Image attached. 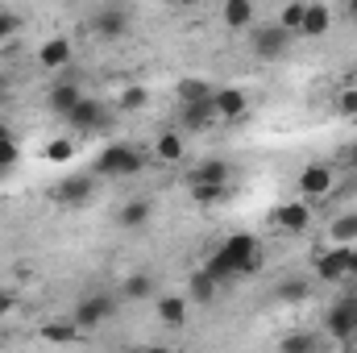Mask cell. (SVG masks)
Wrapping results in <instances>:
<instances>
[{"label": "cell", "instance_id": "8d00e7d4", "mask_svg": "<svg viewBox=\"0 0 357 353\" xmlns=\"http://www.w3.org/2000/svg\"><path fill=\"white\" fill-rule=\"evenodd\" d=\"M13 303H17V299H13V291H0V320L13 312Z\"/></svg>", "mask_w": 357, "mask_h": 353}, {"label": "cell", "instance_id": "836d02e7", "mask_svg": "<svg viewBox=\"0 0 357 353\" xmlns=\"http://www.w3.org/2000/svg\"><path fill=\"white\" fill-rule=\"evenodd\" d=\"M17 158H21L17 142H4V146H0V171H13V167H17Z\"/></svg>", "mask_w": 357, "mask_h": 353}, {"label": "cell", "instance_id": "30bf717a", "mask_svg": "<svg viewBox=\"0 0 357 353\" xmlns=\"http://www.w3.org/2000/svg\"><path fill=\"white\" fill-rule=\"evenodd\" d=\"M91 29H96L100 38H125V33H129V13H125L121 4H104V8H96Z\"/></svg>", "mask_w": 357, "mask_h": 353}, {"label": "cell", "instance_id": "7c38bea8", "mask_svg": "<svg viewBox=\"0 0 357 353\" xmlns=\"http://www.w3.org/2000/svg\"><path fill=\"white\" fill-rule=\"evenodd\" d=\"M212 104H216V117L220 121H241L250 100H245L241 88H220V91H212Z\"/></svg>", "mask_w": 357, "mask_h": 353}, {"label": "cell", "instance_id": "52a82bcc", "mask_svg": "<svg viewBox=\"0 0 357 353\" xmlns=\"http://www.w3.org/2000/svg\"><path fill=\"white\" fill-rule=\"evenodd\" d=\"M333 167L328 163H312V167H303L299 171V195L303 200H324L328 191H333Z\"/></svg>", "mask_w": 357, "mask_h": 353}, {"label": "cell", "instance_id": "8fae6325", "mask_svg": "<svg viewBox=\"0 0 357 353\" xmlns=\"http://www.w3.org/2000/svg\"><path fill=\"white\" fill-rule=\"evenodd\" d=\"M287 42H291V33H282L278 25H262V29L250 33V46H254L258 59H278L287 50Z\"/></svg>", "mask_w": 357, "mask_h": 353}, {"label": "cell", "instance_id": "f546056e", "mask_svg": "<svg viewBox=\"0 0 357 353\" xmlns=\"http://www.w3.org/2000/svg\"><path fill=\"white\" fill-rule=\"evenodd\" d=\"M191 200H195V204H204V208H212V204H220V200H225V187L195 183V187H191Z\"/></svg>", "mask_w": 357, "mask_h": 353}, {"label": "cell", "instance_id": "484cf974", "mask_svg": "<svg viewBox=\"0 0 357 353\" xmlns=\"http://www.w3.org/2000/svg\"><path fill=\"white\" fill-rule=\"evenodd\" d=\"M150 295H154V278H150V274H129L125 287H121V299H129V303L150 299Z\"/></svg>", "mask_w": 357, "mask_h": 353}, {"label": "cell", "instance_id": "d6986e66", "mask_svg": "<svg viewBox=\"0 0 357 353\" xmlns=\"http://www.w3.org/2000/svg\"><path fill=\"white\" fill-rule=\"evenodd\" d=\"M150 216H154V204H150L146 195H137V200H129V204L121 208V216H116V220H121V229H142Z\"/></svg>", "mask_w": 357, "mask_h": 353}, {"label": "cell", "instance_id": "f1b7e54d", "mask_svg": "<svg viewBox=\"0 0 357 353\" xmlns=\"http://www.w3.org/2000/svg\"><path fill=\"white\" fill-rule=\"evenodd\" d=\"M212 88L204 80H178V104H195V100H208Z\"/></svg>", "mask_w": 357, "mask_h": 353}, {"label": "cell", "instance_id": "9c48e42d", "mask_svg": "<svg viewBox=\"0 0 357 353\" xmlns=\"http://www.w3.org/2000/svg\"><path fill=\"white\" fill-rule=\"evenodd\" d=\"M112 295H88V299H79V308H75V329L84 333V329H96V324H104L108 316H112Z\"/></svg>", "mask_w": 357, "mask_h": 353}, {"label": "cell", "instance_id": "83f0119b", "mask_svg": "<svg viewBox=\"0 0 357 353\" xmlns=\"http://www.w3.org/2000/svg\"><path fill=\"white\" fill-rule=\"evenodd\" d=\"M42 337H46L50 345H67V341H75V337H79V329H75V320H71V324H63V320H50V324L42 329Z\"/></svg>", "mask_w": 357, "mask_h": 353}, {"label": "cell", "instance_id": "7402d4cb", "mask_svg": "<svg viewBox=\"0 0 357 353\" xmlns=\"http://www.w3.org/2000/svg\"><path fill=\"white\" fill-rule=\"evenodd\" d=\"M220 17H225L229 29H250V25H254V4H250V0H229V4L220 8Z\"/></svg>", "mask_w": 357, "mask_h": 353}, {"label": "cell", "instance_id": "277c9868", "mask_svg": "<svg viewBox=\"0 0 357 353\" xmlns=\"http://www.w3.org/2000/svg\"><path fill=\"white\" fill-rule=\"evenodd\" d=\"M349 262H354V246H333L316 258V278L320 283H345Z\"/></svg>", "mask_w": 357, "mask_h": 353}, {"label": "cell", "instance_id": "8992f818", "mask_svg": "<svg viewBox=\"0 0 357 353\" xmlns=\"http://www.w3.org/2000/svg\"><path fill=\"white\" fill-rule=\"evenodd\" d=\"M274 225H278V233H307L312 229V204L307 200H291V204H278L274 208Z\"/></svg>", "mask_w": 357, "mask_h": 353}, {"label": "cell", "instance_id": "4fadbf2b", "mask_svg": "<svg viewBox=\"0 0 357 353\" xmlns=\"http://www.w3.org/2000/svg\"><path fill=\"white\" fill-rule=\"evenodd\" d=\"M79 100H84L79 84H54V88H50V96H46L50 112H59V117H71V112L79 108Z\"/></svg>", "mask_w": 357, "mask_h": 353}, {"label": "cell", "instance_id": "cb8c5ba5", "mask_svg": "<svg viewBox=\"0 0 357 353\" xmlns=\"http://www.w3.org/2000/svg\"><path fill=\"white\" fill-rule=\"evenodd\" d=\"M328 237H333V246H354L357 241V212L337 216V220L328 225Z\"/></svg>", "mask_w": 357, "mask_h": 353}, {"label": "cell", "instance_id": "5bb4252c", "mask_svg": "<svg viewBox=\"0 0 357 353\" xmlns=\"http://www.w3.org/2000/svg\"><path fill=\"white\" fill-rule=\"evenodd\" d=\"M183 154H187V142H183L178 129L158 133V142H154V158H158V163H183Z\"/></svg>", "mask_w": 357, "mask_h": 353}, {"label": "cell", "instance_id": "4316f807", "mask_svg": "<svg viewBox=\"0 0 357 353\" xmlns=\"http://www.w3.org/2000/svg\"><path fill=\"white\" fill-rule=\"evenodd\" d=\"M303 8H307V4H299V0H295V4H282V8H278V21H274V25H278L282 33H291V38H295V33L303 29Z\"/></svg>", "mask_w": 357, "mask_h": 353}, {"label": "cell", "instance_id": "74e56055", "mask_svg": "<svg viewBox=\"0 0 357 353\" xmlns=\"http://www.w3.org/2000/svg\"><path fill=\"white\" fill-rule=\"evenodd\" d=\"M4 142H13V129H8V125H0V146H4Z\"/></svg>", "mask_w": 357, "mask_h": 353}, {"label": "cell", "instance_id": "6da1fadb", "mask_svg": "<svg viewBox=\"0 0 357 353\" xmlns=\"http://www.w3.org/2000/svg\"><path fill=\"white\" fill-rule=\"evenodd\" d=\"M262 266V246H258V237L254 233H233L208 262L204 270L216 278V283H225V278H237V274H254Z\"/></svg>", "mask_w": 357, "mask_h": 353}, {"label": "cell", "instance_id": "d4e9b609", "mask_svg": "<svg viewBox=\"0 0 357 353\" xmlns=\"http://www.w3.org/2000/svg\"><path fill=\"white\" fill-rule=\"evenodd\" d=\"M278 353H320V337L316 333H287L278 341Z\"/></svg>", "mask_w": 357, "mask_h": 353}, {"label": "cell", "instance_id": "ba28073f", "mask_svg": "<svg viewBox=\"0 0 357 353\" xmlns=\"http://www.w3.org/2000/svg\"><path fill=\"white\" fill-rule=\"evenodd\" d=\"M91 191H96V175H67L54 187V200H59L63 208H79V204L91 200Z\"/></svg>", "mask_w": 357, "mask_h": 353}, {"label": "cell", "instance_id": "d6a6232c", "mask_svg": "<svg viewBox=\"0 0 357 353\" xmlns=\"http://www.w3.org/2000/svg\"><path fill=\"white\" fill-rule=\"evenodd\" d=\"M337 112H341V117H357V88H341V96H337Z\"/></svg>", "mask_w": 357, "mask_h": 353}, {"label": "cell", "instance_id": "d590c367", "mask_svg": "<svg viewBox=\"0 0 357 353\" xmlns=\"http://www.w3.org/2000/svg\"><path fill=\"white\" fill-rule=\"evenodd\" d=\"M345 167H349V171L357 175V137L349 142V146H345Z\"/></svg>", "mask_w": 357, "mask_h": 353}, {"label": "cell", "instance_id": "603a6c76", "mask_svg": "<svg viewBox=\"0 0 357 353\" xmlns=\"http://www.w3.org/2000/svg\"><path fill=\"white\" fill-rule=\"evenodd\" d=\"M274 299L278 303H303V299H312V287H307V278H282L274 287Z\"/></svg>", "mask_w": 357, "mask_h": 353}, {"label": "cell", "instance_id": "e575fe53", "mask_svg": "<svg viewBox=\"0 0 357 353\" xmlns=\"http://www.w3.org/2000/svg\"><path fill=\"white\" fill-rule=\"evenodd\" d=\"M13 29H17V17H13V13H0V42H4Z\"/></svg>", "mask_w": 357, "mask_h": 353}, {"label": "cell", "instance_id": "f35d334b", "mask_svg": "<svg viewBox=\"0 0 357 353\" xmlns=\"http://www.w3.org/2000/svg\"><path fill=\"white\" fill-rule=\"evenodd\" d=\"M345 13H349V21H357V0H349V4H345Z\"/></svg>", "mask_w": 357, "mask_h": 353}, {"label": "cell", "instance_id": "44dd1931", "mask_svg": "<svg viewBox=\"0 0 357 353\" xmlns=\"http://www.w3.org/2000/svg\"><path fill=\"white\" fill-rule=\"evenodd\" d=\"M216 291H220V283H216L208 270H195V274H191V283H187V299H195V303H212V299H216Z\"/></svg>", "mask_w": 357, "mask_h": 353}, {"label": "cell", "instance_id": "ffe728a7", "mask_svg": "<svg viewBox=\"0 0 357 353\" xmlns=\"http://www.w3.org/2000/svg\"><path fill=\"white\" fill-rule=\"evenodd\" d=\"M154 303H158V320H162V324L178 329V324L187 320V295H158Z\"/></svg>", "mask_w": 357, "mask_h": 353}, {"label": "cell", "instance_id": "e0dca14e", "mask_svg": "<svg viewBox=\"0 0 357 353\" xmlns=\"http://www.w3.org/2000/svg\"><path fill=\"white\" fill-rule=\"evenodd\" d=\"M187 183L195 187V183H212V187H225L229 183V163L225 158H208L204 167H195L191 175H187Z\"/></svg>", "mask_w": 357, "mask_h": 353}, {"label": "cell", "instance_id": "2e32d148", "mask_svg": "<svg viewBox=\"0 0 357 353\" xmlns=\"http://www.w3.org/2000/svg\"><path fill=\"white\" fill-rule=\"evenodd\" d=\"M38 63H42L46 71H59V67H67V63H71V42H67V38H50V42L38 50Z\"/></svg>", "mask_w": 357, "mask_h": 353}, {"label": "cell", "instance_id": "ab89813d", "mask_svg": "<svg viewBox=\"0 0 357 353\" xmlns=\"http://www.w3.org/2000/svg\"><path fill=\"white\" fill-rule=\"evenodd\" d=\"M142 353H171L167 345H150V350H142Z\"/></svg>", "mask_w": 357, "mask_h": 353}, {"label": "cell", "instance_id": "4dcf8cb0", "mask_svg": "<svg viewBox=\"0 0 357 353\" xmlns=\"http://www.w3.org/2000/svg\"><path fill=\"white\" fill-rule=\"evenodd\" d=\"M71 158H75V146L67 137H59V142L46 146V163H71Z\"/></svg>", "mask_w": 357, "mask_h": 353}, {"label": "cell", "instance_id": "ac0fdd59", "mask_svg": "<svg viewBox=\"0 0 357 353\" xmlns=\"http://www.w3.org/2000/svg\"><path fill=\"white\" fill-rule=\"evenodd\" d=\"M212 117H216V104H212V96L208 100H195V104H183V129H204V125H212Z\"/></svg>", "mask_w": 357, "mask_h": 353}, {"label": "cell", "instance_id": "3957f363", "mask_svg": "<svg viewBox=\"0 0 357 353\" xmlns=\"http://www.w3.org/2000/svg\"><path fill=\"white\" fill-rule=\"evenodd\" d=\"M324 333H328L333 341H345V345L357 337V291L341 295V299L324 312Z\"/></svg>", "mask_w": 357, "mask_h": 353}, {"label": "cell", "instance_id": "9a60e30c", "mask_svg": "<svg viewBox=\"0 0 357 353\" xmlns=\"http://www.w3.org/2000/svg\"><path fill=\"white\" fill-rule=\"evenodd\" d=\"M328 25H333V8H328V4H307V8H303V29H299V33H307V38H324Z\"/></svg>", "mask_w": 357, "mask_h": 353}, {"label": "cell", "instance_id": "60d3db41", "mask_svg": "<svg viewBox=\"0 0 357 353\" xmlns=\"http://www.w3.org/2000/svg\"><path fill=\"white\" fill-rule=\"evenodd\" d=\"M349 274L357 278V246H354V262H349Z\"/></svg>", "mask_w": 357, "mask_h": 353}, {"label": "cell", "instance_id": "1f68e13d", "mask_svg": "<svg viewBox=\"0 0 357 353\" xmlns=\"http://www.w3.org/2000/svg\"><path fill=\"white\" fill-rule=\"evenodd\" d=\"M146 88H125L121 91V112H137V108H146Z\"/></svg>", "mask_w": 357, "mask_h": 353}, {"label": "cell", "instance_id": "7a4b0ae2", "mask_svg": "<svg viewBox=\"0 0 357 353\" xmlns=\"http://www.w3.org/2000/svg\"><path fill=\"white\" fill-rule=\"evenodd\" d=\"M142 167H146V154L137 146H125V142H112L96 158V175H104V179H129V175H137Z\"/></svg>", "mask_w": 357, "mask_h": 353}, {"label": "cell", "instance_id": "5b68a950", "mask_svg": "<svg viewBox=\"0 0 357 353\" xmlns=\"http://www.w3.org/2000/svg\"><path fill=\"white\" fill-rule=\"evenodd\" d=\"M67 121H71V125H75L79 133H104V129L112 125V112H108V108H104L100 100L84 96V100H79V108H75V112H71Z\"/></svg>", "mask_w": 357, "mask_h": 353}]
</instances>
